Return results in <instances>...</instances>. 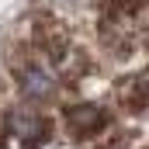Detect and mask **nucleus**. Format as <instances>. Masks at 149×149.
<instances>
[{"instance_id":"1","label":"nucleus","mask_w":149,"mask_h":149,"mask_svg":"<svg viewBox=\"0 0 149 149\" xmlns=\"http://www.w3.org/2000/svg\"><path fill=\"white\" fill-rule=\"evenodd\" d=\"M7 125H10V135L21 142V146H42L49 135H52V125L49 118H42L35 111H10L7 114Z\"/></svg>"},{"instance_id":"2","label":"nucleus","mask_w":149,"mask_h":149,"mask_svg":"<svg viewBox=\"0 0 149 149\" xmlns=\"http://www.w3.org/2000/svg\"><path fill=\"white\" fill-rule=\"evenodd\" d=\"M66 121H70V135L73 139H90L97 132L108 128V111L101 104H76V108H66Z\"/></svg>"},{"instance_id":"3","label":"nucleus","mask_w":149,"mask_h":149,"mask_svg":"<svg viewBox=\"0 0 149 149\" xmlns=\"http://www.w3.org/2000/svg\"><path fill=\"white\" fill-rule=\"evenodd\" d=\"M17 87H21V94L24 97H31V101H45V97H52L56 90H59V76L52 73L49 66H24V70H17Z\"/></svg>"}]
</instances>
